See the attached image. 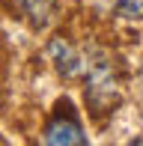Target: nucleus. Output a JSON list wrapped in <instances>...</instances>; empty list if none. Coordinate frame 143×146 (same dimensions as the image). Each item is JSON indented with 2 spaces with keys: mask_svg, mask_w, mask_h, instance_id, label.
Returning a JSON list of instances; mask_svg holds the SVG:
<instances>
[{
  "mask_svg": "<svg viewBox=\"0 0 143 146\" xmlns=\"http://www.w3.org/2000/svg\"><path fill=\"white\" fill-rule=\"evenodd\" d=\"M140 84H143V69H140Z\"/></svg>",
  "mask_w": 143,
  "mask_h": 146,
  "instance_id": "6",
  "label": "nucleus"
},
{
  "mask_svg": "<svg viewBox=\"0 0 143 146\" xmlns=\"http://www.w3.org/2000/svg\"><path fill=\"white\" fill-rule=\"evenodd\" d=\"M116 96H119V84H116V75L110 69L107 57L89 60L87 63V102L93 108V113H105L107 108H113Z\"/></svg>",
  "mask_w": 143,
  "mask_h": 146,
  "instance_id": "1",
  "label": "nucleus"
},
{
  "mask_svg": "<svg viewBox=\"0 0 143 146\" xmlns=\"http://www.w3.org/2000/svg\"><path fill=\"white\" fill-rule=\"evenodd\" d=\"M12 6L33 27H48L54 21V15H57V0H12Z\"/></svg>",
  "mask_w": 143,
  "mask_h": 146,
  "instance_id": "4",
  "label": "nucleus"
},
{
  "mask_svg": "<svg viewBox=\"0 0 143 146\" xmlns=\"http://www.w3.org/2000/svg\"><path fill=\"white\" fill-rule=\"evenodd\" d=\"M45 143H87V134H83L81 128V119H77V113L72 110V104L63 98L60 104H57L54 116L48 119V125H45Z\"/></svg>",
  "mask_w": 143,
  "mask_h": 146,
  "instance_id": "2",
  "label": "nucleus"
},
{
  "mask_svg": "<svg viewBox=\"0 0 143 146\" xmlns=\"http://www.w3.org/2000/svg\"><path fill=\"white\" fill-rule=\"evenodd\" d=\"M122 18H143V0H113Z\"/></svg>",
  "mask_w": 143,
  "mask_h": 146,
  "instance_id": "5",
  "label": "nucleus"
},
{
  "mask_svg": "<svg viewBox=\"0 0 143 146\" xmlns=\"http://www.w3.org/2000/svg\"><path fill=\"white\" fill-rule=\"evenodd\" d=\"M48 57H51L54 69L60 72L63 78H77V75L87 72L83 57L77 54V48L69 42V39H63V36H54V39L48 42Z\"/></svg>",
  "mask_w": 143,
  "mask_h": 146,
  "instance_id": "3",
  "label": "nucleus"
}]
</instances>
